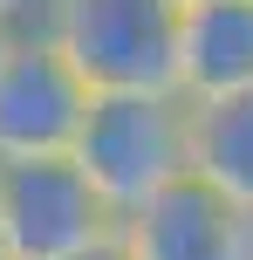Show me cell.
I'll return each instance as SVG.
<instances>
[{"mask_svg": "<svg viewBox=\"0 0 253 260\" xmlns=\"http://www.w3.org/2000/svg\"><path fill=\"white\" fill-rule=\"evenodd\" d=\"M76 157L89 185L110 199L117 219H130L144 199L192 171V103L178 89H110L89 96V117L76 130Z\"/></svg>", "mask_w": 253, "mask_h": 260, "instance_id": "obj_1", "label": "cell"}, {"mask_svg": "<svg viewBox=\"0 0 253 260\" xmlns=\"http://www.w3.org/2000/svg\"><path fill=\"white\" fill-rule=\"evenodd\" d=\"M0 260H7V253H0Z\"/></svg>", "mask_w": 253, "mask_h": 260, "instance_id": "obj_12", "label": "cell"}, {"mask_svg": "<svg viewBox=\"0 0 253 260\" xmlns=\"http://www.w3.org/2000/svg\"><path fill=\"white\" fill-rule=\"evenodd\" d=\"M178 7H205V0H178Z\"/></svg>", "mask_w": 253, "mask_h": 260, "instance_id": "obj_11", "label": "cell"}, {"mask_svg": "<svg viewBox=\"0 0 253 260\" xmlns=\"http://www.w3.org/2000/svg\"><path fill=\"white\" fill-rule=\"evenodd\" d=\"M192 178L253 212V89L192 103Z\"/></svg>", "mask_w": 253, "mask_h": 260, "instance_id": "obj_7", "label": "cell"}, {"mask_svg": "<svg viewBox=\"0 0 253 260\" xmlns=\"http://www.w3.org/2000/svg\"><path fill=\"white\" fill-rule=\"evenodd\" d=\"M117 233L123 219L76 157H0V253L7 260H76Z\"/></svg>", "mask_w": 253, "mask_h": 260, "instance_id": "obj_3", "label": "cell"}, {"mask_svg": "<svg viewBox=\"0 0 253 260\" xmlns=\"http://www.w3.org/2000/svg\"><path fill=\"white\" fill-rule=\"evenodd\" d=\"M123 247L137 260H253V212L185 171L123 219Z\"/></svg>", "mask_w": 253, "mask_h": 260, "instance_id": "obj_5", "label": "cell"}, {"mask_svg": "<svg viewBox=\"0 0 253 260\" xmlns=\"http://www.w3.org/2000/svg\"><path fill=\"white\" fill-rule=\"evenodd\" d=\"M253 89V0H205L178 14V96L212 103V96Z\"/></svg>", "mask_w": 253, "mask_h": 260, "instance_id": "obj_6", "label": "cell"}, {"mask_svg": "<svg viewBox=\"0 0 253 260\" xmlns=\"http://www.w3.org/2000/svg\"><path fill=\"white\" fill-rule=\"evenodd\" d=\"M76 260H137V253L123 247V233H117V240H103V247H89V253H76Z\"/></svg>", "mask_w": 253, "mask_h": 260, "instance_id": "obj_9", "label": "cell"}, {"mask_svg": "<svg viewBox=\"0 0 253 260\" xmlns=\"http://www.w3.org/2000/svg\"><path fill=\"white\" fill-rule=\"evenodd\" d=\"M41 7H48V0H0V21H7V27H34Z\"/></svg>", "mask_w": 253, "mask_h": 260, "instance_id": "obj_8", "label": "cell"}, {"mask_svg": "<svg viewBox=\"0 0 253 260\" xmlns=\"http://www.w3.org/2000/svg\"><path fill=\"white\" fill-rule=\"evenodd\" d=\"M7 35H14V27H7V21H0V48H7Z\"/></svg>", "mask_w": 253, "mask_h": 260, "instance_id": "obj_10", "label": "cell"}, {"mask_svg": "<svg viewBox=\"0 0 253 260\" xmlns=\"http://www.w3.org/2000/svg\"><path fill=\"white\" fill-rule=\"evenodd\" d=\"M89 96L96 89L41 27H14L0 48V157H68Z\"/></svg>", "mask_w": 253, "mask_h": 260, "instance_id": "obj_4", "label": "cell"}, {"mask_svg": "<svg viewBox=\"0 0 253 260\" xmlns=\"http://www.w3.org/2000/svg\"><path fill=\"white\" fill-rule=\"evenodd\" d=\"M178 0H48L34 27L96 96H110L178 89Z\"/></svg>", "mask_w": 253, "mask_h": 260, "instance_id": "obj_2", "label": "cell"}]
</instances>
